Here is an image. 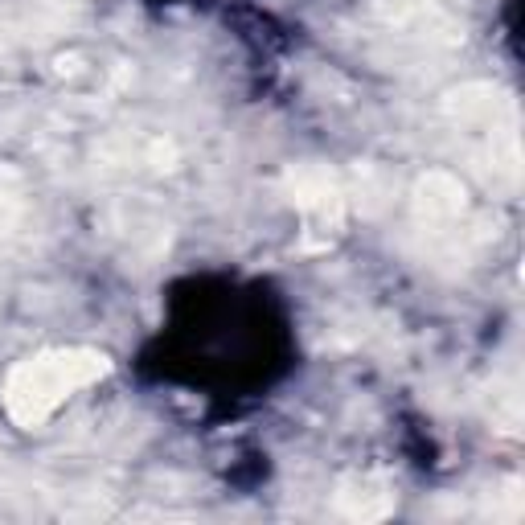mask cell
<instances>
[{"label":"cell","instance_id":"obj_1","mask_svg":"<svg viewBox=\"0 0 525 525\" xmlns=\"http://www.w3.org/2000/svg\"><path fill=\"white\" fill-rule=\"evenodd\" d=\"M107 374V357L86 354V349H70V354H45L37 362H25L13 370L9 386H5V411L21 423V427H37L45 423L78 386L95 382Z\"/></svg>","mask_w":525,"mask_h":525}]
</instances>
